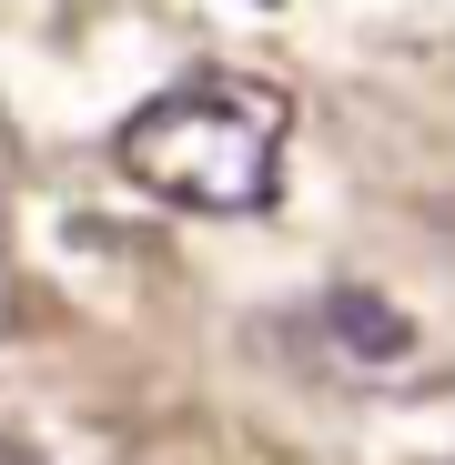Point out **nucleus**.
<instances>
[{
  "label": "nucleus",
  "mask_w": 455,
  "mask_h": 465,
  "mask_svg": "<svg viewBox=\"0 0 455 465\" xmlns=\"http://www.w3.org/2000/svg\"><path fill=\"white\" fill-rule=\"evenodd\" d=\"M283 142H293V102L243 71H193L112 132L122 173L183 213H273Z\"/></svg>",
  "instance_id": "1"
},
{
  "label": "nucleus",
  "mask_w": 455,
  "mask_h": 465,
  "mask_svg": "<svg viewBox=\"0 0 455 465\" xmlns=\"http://www.w3.org/2000/svg\"><path fill=\"white\" fill-rule=\"evenodd\" d=\"M314 324H324V344H334L344 364H364V374H385V364L415 354V324L395 314L385 293H364V283H334V293L314 303Z\"/></svg>",
  "instance_id": "2"
},
{
  "label": "nucleus",
  "mask_w": 455,
  "mask_h": 465,
  "mask_svg": "<svg viewBox=\"0 0 455 465\" xmlns=\"http://www.w3.org/2000/svg\"><path fill=\"white\" fill-rule=\"evenodd\" d=\"M0 465H51V455H31L21 435H0Z\"/></svg>",
  "instance_id": "3"
},
{
  "label": "nucleus",
  "mask_w": 455,
  "mask_h": 465,
  "mask_svg": "<svg viewBox=\"0 0 455 465\" xmlns=\"http://www.w3.org/2000/svg\"><path fill=\"white\" fill-rule=\"evenodd\" d=\"M253 11H273V0H253Z\"/></svg>",
  "instance_id": "4"
}]
</instances>
